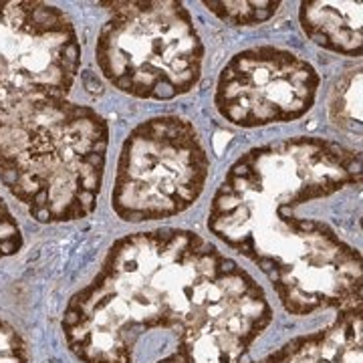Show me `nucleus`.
Returning a JSON list of instances; mask_svg holds the SVG:
<instances>
[{
  "instance_id": "8",
  "label": "nucleus",
  "mask_w": 363,
  "mask_h": 363,
  "mask_svg": "<svg viewBox=\"0 0 363 363\" xmlns=\"http://www.w3.org/2000/svg\"><path fill=\"white\" fill-rule=\"evenodd\" d=\"M157 363H214L172 353ZM230 363H248L245 357ZM259 363H362V311L341 313L337 323L307 337L293 339Z\"/></svg>"
},
{
  "instance_id": "11",
  "label": "nucleus",
  "mask_w": 363,
  "mask_h": 363,
  "mask_svg": "<svg viewBox=\"0 0 363 363\" xmlns=\"http://www.w3.org/2000/svg\"><path fill=\"white\" fill-rule=\"evenodd\" d=\"M210 13H214L220 21L234 26L260 25L269 21L279 11L281 2L267 0V2H204Z\"/></svg>"
},
{
  "instance_id": "5",
  "label": "nucleus",
  "mask_w": 363,
  "mask_h": 363,
  "mask_svg": "<svg viewBox=\"0 0 363 363\" xmlns=\"http://www.w3.org/2000/svg\"><path fill=\"white\" fill-rule=\"evenodd\" d=\"M208 172L210 160L192 121L147 119L123 142L111 206L133 224L178 216L204 192Z\"/></svg>"
},
{
  "instance_id": "7",
  "label": "nucleus",
  "mask_w": 363,
  "mask_h": 363,
  "mask_svg": "<svg viewBox=\"0 0 363 363\" xmlns=\"http://www.w3.org/2000/svg\"><path fill=\"white\" fill-rule=\"evenodd\" d=\"M81 65L77 33L63 11L43 2H0V87H73Z\"/></svg>"
},
{
  "instance_id": "2",
  "label": "nucleus",
  "mask_w": 363,
  "mask_h": 363,
  "mask_svg": "<svg viewBox=\"0 0 363 363\" xmlns=\"http://www.w3.org/2000/svg\"><path fill=\"white\" fill-rule=\"evenodd\" d=\"M362 186L359 152L323 138L252 147L212 198L208 228L264 272L291 315L362 311V255L297 208Z\"/></svg>"
},
{
  "instance_id": "9",
  "label": "nucleus",
  "mask_w": 363,
  "mask_h": 363,
  "mask_svg": "<svg viewBox=\"0 0 363 363\" xmlns=\"http://www.w3.org/2000/svg\"><path fill=\"white\" fill-rule=\"evenodd\" d=\"M362 2L307 0L301 4L298 18L305 35L329 51L362 55Z\"/></svg>"
},
{
  "instance_id": "4",
  "label": "nucleus",
  "mask_w": 363,
  "mask_h": 363,
  "mask_svg": "<svg viewBox=\"0 0 363 363\" xmlns=\"http://www.w3.org/2000/svg\"><path fill=\"white\" fill-rule=\"evenodd\" d=\"M105 23L95 59L104 77L119 91L169 101L200 81L204 45L192 14L182 2H101Z\"/></svg>"
},
{
  "instance_id": "12",
  "label": "nucleus",
  "mask_w": 363,
  "mask_h": 363,
  "mask_svg": "<svg viewBox=\"0 0 363 363\" xmlns=\"http://www.w3.org/2000/svg\"><path fill=\"white\" fill-rule=\"evenodd\" d=\"M21 247H23L21 228L13 218L11 210L4 204V200L0 198V259L16 255Z\"/></svg>"
},
{
  "instance_id": "3",
  "label": "nucleus",
  "mask_w": 363,
  "mask_h": 363,
  "mask_svg": "<svg viewBox=\"0 0 363 363\" xmlns=\"http://www.w3.org/2000/svg\"><path fill=\"white\" fill-rule=\"evenodd\" d=\"M107 145L104 117L67 93L0 89V180L35 220L89 216Z\"/></svg>"
},
{
  "instance_id": "10",
  "label": "nucleus",
  "mask_w": 363,
  "mask_h": 363,
  "mask_svg": "<svg viewBox=\"0 0 363 363\" xmlns=\"http://www.w3.org/2000/svg\"><path fill=\"white\" fill-rule=\"evenodd\" d=\"M331 116L341 128L362 133V69L350 71L335 85Z\"/></svg>"
},
{
  "instance_id": "13",
  "label": "nucleus",
  "mask_w": 363,
  "mask_h": 363,
  "mask_svg": "<svg viewBox=\"0 0 363 363\" xmlns=\"http://www.w3.org/2000/svg\"><path fill=\"white\" fill-rule=\"evenodd\" d=\"M0 363H26V350L23 339L13 327L0 321Z\"/></svg>"
},
{
  "instance_id": "1",
  "label": "nucleus",
  "mask_w": 363,
  "mask_h": 363,
  "mask_svg": "<svg viewBox=\"0 0 363 363\" xmlns=\"http://www.w3.org/2000/svg\"><path fill=\"white\" fill-rule=\"evenodd\" d=\"M255 279L198 234L160 228L109 248L101 272L71 298L63 329L85 363H133L143 331L174 329L192 357L242 359L271 325Z\"/></svg>"
},
{
  "instance_id": "6",
  "label": "nucleus",
  "mask_w": 363,
  "mask_h": 363,
  "mask_svg": "<svg viewBox=\"0 0 363 363\" xmlns=\"http://www.w3.org/2000/svg\"><path fill=\"white\" fill-rule=\"evenodd\" d=\"M319 73L298 55L255 47L234 55L222 69L214 104L240 128H262L303 117L315 104Z\"/></svg>"
}]
</instances>
